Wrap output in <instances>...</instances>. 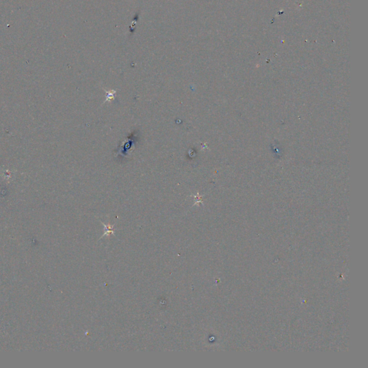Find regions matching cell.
<instances>
[{
    "mask_svg": "<svg viewBox=\"0 0 368 368\" xmlns=\"http://www.w3.org/2000/svg\"><path fill=\"white\" fill-rule=\"evenodd\" d=\"M106 93V99L104 102H110L112 100L114 99L115 94H116V90H110V91H107V90L104 89Z\"/></svg>",
    "mask_w": 368,
    "mask_h": 368,
    "instance_id": "obj_1",
    "label": "cell"
}]
</instances>
